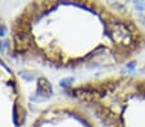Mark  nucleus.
<instances>
[{"label":"nucleus","mask_w":145,"mask_h":127,"mask_svg":"<svg viewBox=\"0 0 145 127\" xmlns=\"http://www.w3.org/2000/svg\"><path fill=\"white\" fill-rule=\"evenodd\" d=\"M144 48L145 28L121 3L28 1L9 26L13 58L60 73H113Z\"/></svg>","instance_id":"1"},{"label":"nucleus","mask_w":145,"mask_h":127,"mask_svg":"<svg viewBox=\"0 0 145 127\" xmlns=\"http://www.w3.org/2000/svg\"><path fill=\"white\" fill-rule=\"evenodd\" d=\"M26 127H100L84 107L64 96L40 108Z\"/></svg>","instance_id":"3"},{"label":"nucleus","mask_w":145,"mask_h":127,"mask_svg":"<svg viewBox=\"0 0 145 127\" xmlns=\"http://www.w3.org/2000/svg\"><path fill=\"white\" fill-rule=\"evenodd\" d=\"M64 96L85 108L100 127H145V77L104 73L68 85Z\"/></svg>","instance_id":"2"}]
</instances>
